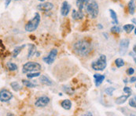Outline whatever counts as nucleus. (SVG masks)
Instances as JSON below:
<instances>
[{
  "instance_id": "obj_1",
  "label": "nucleus",
  "mask_w": 136,
  "mask_h": 116,
  "mask_svg": "<svg viewBox=\"0 0 136 116\" xmlns=\"http://www.w3.org/2000/svg\"><path fill=\"white\" fill-rule=\"evenodd\" d=\"M73 51L80 57H86L92 51V44L86 40H79L73 44Z\"/></svg>"
},
{
  "instance_id": "obj_2",
  "label": "nucleus",
  "mask_w": 136,
  "mask_h": 116,
  "mask_svg": "<svg viewBox=\"0 0 136 116\" xmlns=\"http://www.w3.org/2000/svg\"><path fill=\"white\" fill-rule=\"evenodd\" d=\"M107 66L106 56L105 55H101L97 60L94 61L91 63V67L95 71H103Z\"/></svg>"
},
{
  "instance_id": "obj_3",
  "label": "nucleus",
  "mask_w": 136,
  "mask_h": 116,
  "mask_svg": "<svg viewBox=\"0 0 136 116\" xmlns=\"http://www.w3.org/2000/svg\"><path fill=\"white\" fill-rule=\"evenodd\" d=\"M86 10L87 12L88 15L91 18H96L98 15L99 12V7L98 4L97 3L96 1L94 0H90L88 4L86 6Z\"/></svg>"
},
{
  "instance_id": "obj_4",
  "label": "nucleus",
  "mask_w": 136,
  "mask_h": 116,
  "mask_svg": "<svg viewBox=\"0 0 136 116\" xmlns=\"http://www.w3.org/2000/svg\"><path fill=\"white\" fill-rule=\"evenodd\" d=\"M39 23H40V15L39 14V13H36L35 14V17L25 25L24 29L27 32H34V31L37 29Z\"/></svg>"
},
{
  "instance_id": "obj_5",
  "label": "nucleus",
  "mask_w": 136,
  "mask_h": 116,
  "mask_svg": "<svg viewBox=\"0 0 136 116\" xmlns=\"http://www.w3.org/2000/svg\"><path fill=\"white\" fill-rule=\"evenodd\" d=\"M42 66L39 63H34V62H28L23 66L22 72L23 73H31V72L39 71Z\"/></svg>"
},
{
  "instance_id": "obj_6",
  "label": "nucleus",
  "mask_w": 136,
  "mask_h": 116,
  "mask_svg": "<svg viewBox=\"0 0 136 116\" xmlns=\"http://www.w3.org/2000/svg\"><path fill=\"white\" fill-rule=\"evenodd\" d=\"M57 55H58L57 49H52L47 56H45V57L43 58V60L45 63L48 64V65H50V64H52L53 62H54Z\"/></svg>"
},
{
  "instance_id": "obj_7",
  "label": "nucleus",
  "mask_w": 136,
  "mask_h": 116,
  "mask_svg": "<svg viewBox=\"0 0 136 116\" xmlns=\"http://www.w3.org/2000/svg\"><path fill=\"white\" fill-rule=\"evenodd\" d=\"M50 103V98L47 96H42L39 97L36 100V101L35 103V106L36 107H45Z\"/></svg>"
},
{
  "instance_id": "obj_8",
  "label": "nucleus",
  "mask_w": 136,
  "mask_h": 116,
  "mask_svg": "<svg viewBox=\"0 0 136 116\" xmlns=\"http://www.w3.org/2000/svg\"><path fill=\"white\" fill-rule=\"evenodd\" d=\"M130 44V41L128 39L125 38L120 40V54L121 55H124L127 53Z\"/></svg>"
},
{
  "instance_id": "obj_9",
  "label": "nucleus",
  "mask_w": 136,
  "mask_h": 116,
  "mask_svg": "<svg viewBox=\"0 0 136 116\" xmlns=\"http://www.w3.org/2000/svg\"><path fill=\"white\" fill-rule=\"evenodd\" d=\"M13 98V94L7 89H2L0 92V100L1 102H8Z\"/></svg>"
},
{
  "instance_id": "obj_10",
  "label": "nucleus",
  "mask_w": 136,
  "mask_h": 116,
  "mask_svg": "<svg viewBox=\"0 0 136 116\" xmlns=\"http://www.w3.org/2000/svg\"><path fill=\"white\" fill-rule=\"evenodd\" d=\"M53 8V4L51 3V2H43V3L39 4L37 6L38 10L43 13L50 11Z\"/></svg>"
},
{
  "instance_id": "obj_11",
  "label": "nucleus",
  "mask_w": 136,
  "mask_h": 116,
  "mask_svg": "<svg viewBox=\"0 0 136 116\" xmlns=\"http://www.w3.org/2000/svg\"><path fill=\"white\" fill-rule=\"evenodd\" d=\"M70 5L68 3L67 1H64L61 8V14L64 17H66L70 11Z\"/></svg>"
},
{
  "instance_id": "obj_12",
  "label": "nucleus",
  "mask_w": 136,
  "mask_h": 116,
  "mask_svg": "<svg viewBox=\"0 0 136 116\" xmlns=\"http://www.w3.org/2000/svg\"><path fill=\"white\" fill-rule=\"evenodd\" d=\"M83 13L82 10H78L76 11V10H73V14H72V17L74 19V20H80L82 18H83Z\"/></svg>"
},
{
  "instance_id": "obj_13",
  "label": "nucleus",
  "mask_w": 136,
  "mask_h": 116,
  "mask_svg": "<svg viewBox=\"0 0 136 116\" xmlns=\"http://www.w3.org/2000/svg\"><path fill=\"white\" fill-rule=\"evenodd\" d=\"M94 79H95V86L96 87H98L101 85L102 81H103L105 78H106L105 75H102V74H94Z\"/></svg>"
},
{
  "instance_id": "obj_14",
  "label": "nucleus",
  "mask_w": 136,
  "mask_h": 116,
  "mask_svg": "<svg viewBox=\"0 0 136 116\" xmlns=\"http://www.w3.org/2000/svg\"><path fill=\"white\" fill-rule=\"evenodd\" d=\"M90 0H76V6L78 7L79 10H82L86 8L87 5L88 4Z\"/></svg>"
},
{
  "instance_id": "obj_15",
  "label": "nucleus",
  "mask_w": 136,
  "mask_h": 116,
  "mask_svg": "<svg viewBox=\"0 0 136 116\" xmlns=\"http://www.w3.org/2000/svg\"><path fill=\"white\" fill-rule=\"evenodd\" d=\"M39 81L43 84H45V85H47V86L52 85V81L45 75H41V77H39Z\"/></svg>"
},
{
  "instance_id": "obj_16",
  "label": "nucleus",
  "mask_w": 136,
  "mask_h": 116,
  "mask_svg": "<svg viewBox=\"0 0 136 116\" xmlns=\"http://www.w3.org/2000/svg\"><path fill=\"white\" fill-rule=\"evenodd\" d=\"M128 97H129V95H127V96H126V95H123V96H120L118 98H117L116 100H115V103H116V104H118V105L123 104H124V103L127 101V99H128Z\"/></svg>"
},
{
  "instance_id": "obj_17",
  "label": "nucleus",
  "mask_w": 136,
  "mask_h": 116,
  "mask_svg": "<svg viewBox=\"0 0 136 116\" xmlns=\"http://www.w3.org/2000/svg\"><path fill=\"white\" fill-rule=\"evenodd\" d=\"M128 10H129V14L133 15L135 11V0H131L128 3Z\"/></svg>"
},
{
  "instance_id": "obj_18",
  "label": "nucleus",
  "mask_w": 136,
  "mask_h": 116,
  "mask_svg": "<svg viewBox=\"0 0 136 116\" xmlns=\"http://www.w3.org/2000/svg\"><path fill=\"white\" fill-rule=\"evenodd\" d=\"M61 106L64 109L69 110L72 107V102L69 100H64L61 103Z\"/></svg>"
},
{
  "instance_id": "obj_19",
  "label": "nucleus",
  "mask_w": 136,
  "mask_h": 116,
  "mask_svg": "<svg viewBox=\"0 0 136 116\" xmlns=\"http://www.w3.org/2000/svg\"><path fill=\"white\" fill-rule=\"evenodd\" d=\"M25 47V45H22V46H18V47H16L14 49V51H13V52H12V56H13V58H16L17 57V55H19L20 52L21 51V50L23 48H24Z\"/></svg>"
},
{
  "instance_id": "obj_20",
  "label": "nucleus",
  "mask_w": 136,
  "mask_h": 116,
  "mask_svg": "<svg viewBox=\"0 0 136 116\" xmlns=\"http://www.w3.org/2000/svg\"><path fill=\"white\" fill-rule=\"evenodd\" d=\"M29 53H28V58H31L36 52V47L34 44H29Z\"/></svg>"
},
{
  "instance_id": "obj_21",
  "label": "nucleus",
  "mask_w": 136,
  "mask_h": 116,
  "mask_svg": "<svg viewBox=\"0 0 136 116\" xmlns=\"http://www.w3.org/2000/svg\"><path fill=\"white\" fill-rule=\"evenodd\" d=\"M109 13H110V16H111L112 19V24H116L118 25V19H117V15L116 14V12L114 11L113 10H109Z\"/></svg>"
},
{
  "instance_id": "obj_22",
  "label": "nucleus",
  "mask_w": 136,
  "mask_h": 116,
  "mask_svg": "<svg viewBox=\"0 0 136 116\" xmlns=\"http://www.w3.org/2000/svg\"><path fill=\"white\" fill-rule=\"evenodd\" d=\"M123 29H124L127 33H131V31L135 29V25L133 24H127L123 26Z\"/></svg>"
},
{
  "instance_id": "obj_23",
  "label": "nucleus",
  "mask_w": 136,
  "mask_h": 116,
  "mask_svg": "<svg viewBox=\"0 0 136 116\" xmlns=\"http://www.w3.org/2000/svg\"><path fill=\"white\" fill-rule=\"evenodd\" d=\"M6 67L9 69L10 71H15L17 69V66L15 63H10V62H8L6 63Z\"/></svg>"
},
{
  "instance_id": "obj_24",
  "label": "nucleus",
  "mask_w": 136,
  "mask_h": 116,
  "mask_svg": "<svg viewBox=\"0 0 136 116\" xmlns=\"http://www.w3.org/2000/svg\"><path fill=\"white\" fill-rule=\"evenodd\" d=\"M10 86H11V88L14 90L15 92L19 91V90L21 89V88H22V87L19 84L18 82H17V81L11 82V83H10Z\"/></svg>"
},
{
  "instance_id": "obj_25",
  "label": "nucleus",
  "mask_w": 136,
  "mask_h": 116,
  "mask_svg": "<svg viewBox=\"0 0 136 116\" xmlns=\"http://www.w3.org/2000/svg\"><path fill=\"white\" fill-rule=\"evenodd\" d=\"M22 83L24 86H26L27 88H35L36 87V84L32 83V81H27V80H22Z\"/></svg>"
},
{
  "instance_id": "obj_26",
  "label": "nucleus",
  "mask_w": 136,
  "mask_h": 116,
  "mask_svg": "<svg viewBox=\"0 0 136 116\" xmlns=\"http://www.w3.org/2000/svg\"><path fill=\"white\" fill-rule=\"evenodd\" d=\"M41 75V74L39 72H33V73H28L27 74V78L31 79V78H34V77H39Z\"/></svg>"
},
{
  "instance_id": "obj_27",
  "label": "nucleus",
  "mask_w": 136,
  "mask_h": 116,
  "mask_svg": "<svg viewBox=\"0 0 136 116\" xmlns=\"http://www.w3.org/2000/svg\"><path fill=\"white\" fill-rule=\"evenodd\" d=\"M115 65H116L118 68L122 67L123 66H124V61L120 58H117L116 60H115Z\"/></svg>"
},
{
  "instance_id": "obj_28",
  "label": "nucleus",
  "mask_w": 136,
  "mask_h": 116,
  "mask_svg": "<svg viewBox=\"0 0 136 116\" xmlns=\"http://www.w3.org/2000/svg\"><path fill=\"white\" fill-rule=\"evenodd\" d=\"M121 32V28L118 25H115V26L111 28V32L114 33V34H118Z\"/></svg>"
},
{
  "instance_id": "obj_29",
  "label": "nucleus",
  "mask_w": 136,
  "mask_h": 116,
  "mask_svg": "<svg viewBox=\"0 0 136 116\" xmlns=\"http://www.w3.org/2000/svg\"><path fill=\"white\" fill-rule=\"evenodd\" d=\"M116 89L115 88H112V87H109L105 90V92L108 95V96H112V92H113Z\"/></svg>"
},
{
  "instance_id": "obj_30",
  "label": "nucleus",
  "mask_w": 136,
  "mask_h": 116,
  "mask_svg": "<svg viewBox=\"0 0 136 116\" xmlns=\"http://www.w3.org/2000/svg\"><path fill=\"white\" fill-rule=\"evenodd\" d=\"M124 92H126V93L127 94V95H129V96H131V89L130 87H127V86H125L124 88Z\"/></svg>"
},
{
  "instance_id": "obj_31",
  "label": "nucleus",
  "mask_w": 136,
  "mask_h": 116,
  "mask_svg": "<svg viewBox=\"0 0 136 116\" xmlns=\"http://www.w3.org/2000/svg\"><path fill=\"white\" fill-rule=\"evenodd\" d=\"M129 105L131 107L136 108V101L134 99H130L129 100Z\"/></svg>"
},
{
  "instance_id": "obj_32",
  "label": "nucleus",
  "mask_w": 136,
  "mask_h": 116,
  "mask_svg": "<svg viewBox=\"0 0 136 116\" xmlns=\"http://www.w3.org/2000/svg\"><path fill=\"white\" fill-rule=\"evenodd\" d=\"M134 74H135V69H133L132 67L128 68L127 69V75H133Z\"/></svg>"
},
{
  "instance_id": "obj_33",
  "label": "nucleus",
  "mask_w": 136,
  "mask_h": 116,
  "mask_svg": "<svg viewBox=\"0 0 136 116\" xmlns=\"http://www.w3.org/2000/svg\"><path fill=\"white\" fill-rule=\"evenodd\" d=\"M5 2V6L7 7L10 5V3L11 2V0H4Z\"/></svg>"
},
{
  "instance_id": "obj_34",
  "label": "nucleus",
  "mask_w": 136,
  "mask_h": 116,
  "mask_svg": "<svg viewBox=\"0 0 136 116\" xmlns=\"http://www.w3.org/2000/svg\"><path fill=\"white\" fill-rule=\"evenodd\" d=\"M136 81V77H131L130 79V82L131 83H135Z\"/></svg>"
},
{
  "instance_id": "obj_35",
  "label": "nucleus",
  "mask_w": 136,
  "mask_h": 116,
  "mask_svg": "<svg viewBox=\"0 0 136 116\" xmlns=\"http://www.w3.org/2000/svg\"><path fill=\"white\" fill-rule=\"evenodd\" d=\"M133 51L136 54V45H135L134 47H133Z\"/></svg>"
},
{
  "instance_id": "obj_36",
  "label": "nucleus",
  "mask_w": 136,
  "mask_h": 116,
  "mask_svg": "<svg viewBox=\"0 0 136 116\" xmlns=\"http://www.w3.org/2000/svg\"><path fill=\"white\" fill-rule=\"evenodd\" d=\"M98 28H99V29H102L103 27H102V25L101 24H99V25H98Z\"/></svg>"
},
{
  "instance_id": "obj_37",
  "label": "nucleus",
  "mask_w": 136,
  "mask_h": 116,
  "mask_svg": "<svg viewBox=\"0 0 136 116\" xmlns=\"http://www.w3.org/2000/svg\"><path fill=\"white\" fill-rule=\"evenodd\" d=\"M39 55H40V52H37L36 53V56H37V57H39Z\"/></svg>"
},
{
  "instance_id": "obj_38",
  "label": "nucleus",
  "mask_w": 136,
  "mask_h": 116,
  "mask_svg": "<svg viewBox=\"0 0 136 116\" xmlns=\"http://www.w3.org/2000/svg\"><path fill=\"white\" fill-rule=\"evenodd\" d=\"M103 35L105 36V37H106V39H108V36H107L106 33H103Z\"/></svg>"
},
{
  "instance_id": "obj_39",
  "label": "nucleus",
  "mask_w": 136,
  "mask_h": 116,
  "mask_svg": "<svg viewBox=\"0 0 136 116\" xmlns=\"http://www.w3.org/2000/svg\"><path fill=\"white\" fill-rule=\"evenodd\" d=\"M132 22H134V23H135V24H136V19L133 18V19H132Z\"/></svg>"
},
{
  "instance_id": "obj_40",
  "label": "nucleus",
  "mask_w": 136,
  "mask_h": 116,
  "mask_svg": "<svg viewBox=\"0 0 136 116\" xmlns=\"http://www.w3.org/2000/svg\"><path fill=\"white\" fill-rule=\"evenodd\" d=\"M127 82H128V81H127V79H125V80H124V83H125V84H127Z\"/></svg>"
},
{
  "instance_id": "obj_41",
  "label": "nucleus",
  "mask_w": 136,
  "mask_h": 116,
  "mask_svg": "<svg viewBox=\"0 0 136 116\" xmlns=\"http://www.w3.org/2000/svg\"><path fill=\"white\" fill-rule=\"evenodd\" d=\"M85 115H92L91 113H88V114H85Z\"/></svg>"
},
{
  "instance_id": "obj_42",
  "label": "nucleus",
  "mask_w": 136,
  "mask_h": 116,
  "mask_svg": "<svg viewBox=\"0 0 136 116\" xmlns=\"http://www.w3.org/2000/svg\"><path fill=\"white\" fill-rule=\"evenodd\" d=\"M38 1H39V2H44L45 0H38Z\"/></svg>"
},
{
  "instance_id": "obj_43",
  "label": "nucleus",
  "mask_w": 136,
  "mask_h": 116,
  "mask_svg": "<svg viewBox=\"0 0 136 116\" xmlns=\"http://www.w3.org/2000/svg\"><path fill=\"white\" fill-rule=\"evenodd\" d=\"M135 34L136 35V27L135 28Z\"/></svg>"
},
{
  "instance_id": "obj_44",
  "label": "nucleus",
  "mask_w": 136,
  "mask_h": 116,
  "mask_svg": "<svg viewBox=\"0 0 136 116\" xmlns=\"http://www.w3.org/2000/svg\"><path fill=\"white\" fill-rule=\"evenodd\" d=\"M134 100H135V101H136V96H135V97H134Z\"/></svg>"
},
{
  "instance_id": "obj_45",
  "label": "nucleus",
  "mask_w": 136,
  "mask_h": 116,
  "mask_svg": "<svg viewBox=\"0 0 136 116\" xmlns=\"http://www.w3.org/2000/svg\"><path fill=\"white\" fill-rule=\"evenodd\" d=\"M135 63H136V58H135Z\"/></svg>"
},
{
  "instance_id": "obj_46",
  "label": "nucleus",
  "mask_w": 136,
  "mask_h": 116,
  "mask_svg": "<svg viewBox=\"0 0 136 116\" xmlns=\"http://www.w3.org/2000/svg\"><path fill=\"white\" fill-rule=\"evenodd\" d=\"M15 1H18V0H15Z\"/></svg>"
},
{
  "instance_id": "obj_47",
  "label": "nucleus",
  "mask_w": 136,
  "mask_h": 116,
  "mask_svg": "<svg viewBox=\"0 0 136 116\" xmlns=\"http://www.w3.org/2000/svg\"><path fill=\"white\" fill-rule=\"evenodd\" d=\"M135 88H136V84H135Z\"/></svg>"
}]
</instances>
